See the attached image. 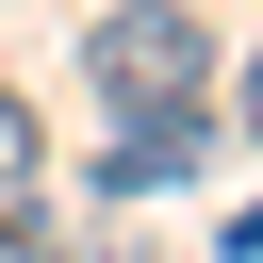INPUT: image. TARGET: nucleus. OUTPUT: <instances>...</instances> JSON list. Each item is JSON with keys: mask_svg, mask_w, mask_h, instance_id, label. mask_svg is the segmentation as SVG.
Listing matches in <instances>:
<instances>
[{"mask_svg": "<svg viewBox=\"0 0 263 263\" xmlns=\"http://www.w3.org/2000/svg\"><path fill=\"white\" fill-rule=\"evenodd\" d=\"M82 99H115V115H197V99H214V16H197V0H115V16L82 33Z\"/></svg>", "mask_w": 263, "mask_h": 263, "instance_id": "f257e3e1", "label": "nucleus"}, {"mask_svg": "<svg viewBox=\"0 0 263 263\" xmlns=\"http://www.w3.org/2000/svg\"><path fill=\"white\" fill-rule=\"evenodd\" d=\"M197 164H214V99H197V115H115V148H99L115 197H164V181H197Z\"/></svg>", "mask_w": 263, "mask_h": 263, "instance_id": "f03ea898", "label": "nucleus"}, {"mask_svg": "<svg viewBox=\"0 0 263 263\" xmlns=\"http://www.w3.org/2000/svg\"><path fill=\"white\" fill-rule=\"evenodd\" d=\"M230 115H247V132H263V49H247V99H230Z\"/></svg>", "mask_w": 263, "mask_h": 263, "instance_id": "20e7f679", "label": "nucleus"}, {"mask_svg": "<svg viewBox=\"0 0 263 263\" xmlns=\"http://www.w3.org/2000/svg\"><path fill=\"white\" fill-rule=\"evenodd\" d=\"M33 164H49V132H33V99L0 82V197H33Z\"/></svg>", "mask_w": 263, "mask_h": 263, "instance_id": "7ed1b4c3", "label": "nucleus"}]
</instances>
